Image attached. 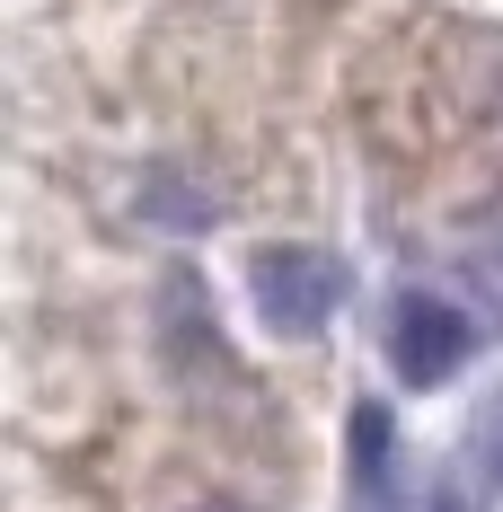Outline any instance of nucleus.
Masks as SVG:
<instances>
[{
    "label": "nucleus",
    "mask_w": 503,
    "mask_h": 512,
    "mask_svg": "<svg viewBox=\"0 0 503 512\" xmlns=\"http://www.w3.org/2000/svg\"><path fill=\"white\" fill-rule=\"evenodd\" d=\"M248 292L274 336H318L336 318V301H345V265L327 248H265L248 265Z\"/></svg>",
    "instance_id": "obj_1"
},
{
    "label": "nucleus",
    "mask_w": 503,
    "mask_h": 512,
    "mask_svg": "<svg viewBox=\"0 0 503 512\" xmlns=\"http://www.w3.org/2000/svg\"><path fill=\"white\" fill-rule=\"evenodd\" d=\"M468 345H477V327L442 292H406L398 318H389V362H398V380H415V389H442L459 362H468Z\"/></svg>",
    "instance_id": "obj_2"
},
{
    "label": "nucleus",
    "mask_w": 503,
    "mask_h": 512,
    "mask_svg": "<svg viewBox=\"0 0 503 512\" xmlns=\"http://www.w3.org/2000/svg\"><path fill=\"white\" fill-rule=\"evenodd\" d=\"M486 468H495V486H503V407L486 415Z\"/></svg>",
    "instance_id": "obj_3"
}]
</instances>
